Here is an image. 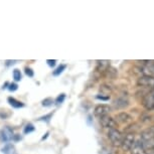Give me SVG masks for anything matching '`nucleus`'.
<instances>
[{
    "label": "nucleus",
    "mask_w": 154,
    "mask_h": 154,
    "mask_svg": "<svg viewBox=\"0 0 154 154\" xmlns=\"http://www.w3.org/2000/svg\"><path fill=\"white\" fill-rule=\"evenodd\" d=\"M100 124L102 125V127L105 128V129L111 130V129H118V123L116 122V120L111 116L107 115L105 117L100 119Z\"/></svg>",
    "instance_id": "obj_6"
},
{
    "label": "nucleus",
    "mask_w": 154,
    "mask_h": 154,
    "mask_svg": "<svg viewBox=\"0 0 154 154\" xmlns=\"http://www.w3.org/2000/svg\"><path fill=\"white\" fill-rule=\"evenodd\" d=\"M100 92H101V94L100 95H105V96H108V97H110L109 94H111V92H112V89L111 88H109L108 86H106V85H103L100 88Z\"/></svg>",
    "instance_id": "obj_16"
},
{
    "label": "nucleus",
    "mask_w": 154,
    "mask_h": 154,
    "mask_svg": "<svg viewBox=\"0 0 154 154\" xmlns=\"http://www.w3.org/2000/svg\"><path fill=\"white\" fill-rule=\"evenodd\" d=\"M34 126L32 124H27L26 126L24 127V129H23V132H24V134H29V133L33 132L34 131Z\"/></svg>",
    "instance_id": "obj_19"
},
{
    "label": "nucleus",
    "mask_w": 154,
    "mask_h": 154,
    "mask_svg": "<svg viewBox=\"0 0 154 154\" xmlns=\"http://www.w3.org/2000/svg\"><path fill=\"white\" fill-rule=\"evenodd\" d=\"M135 135L133 133H127L123 135V141H122L121 147L124 151H130L132 149L133 145L135 144Z\"/></svg>",
    "instance_id": "obj_5"
},
{
    "label": "nucleus",
    "mask_w": 154,
    "mask_h": 154,
    "mask_svg": "<svg viewBox=\"0 0 154 154\" xmlns=\"http://www.w3.org/2000/svg\"><path fill=\"white\" fill-rule=\"evenodd\" d=\"M130 151H131V154H147L141 140H136L135 144L133 145L132 149Z\"/></svg>",
    "instance_id": "obj_11"
},
{
    "label": "nucleus",
    "mask_w": 154,
    "mask_h": 154,
    "mask_svg": "<svg viewBox=\"0 0 154 154\" xmlns=\"http://www.w3.org/2000/svg\"><path fill=\"white\" fill-rule=\"evenodd\" d=\"M138 87H140L141 89H145L149 92L154 91V78L150 77H140L137 81Z\"/></svg>",
    "instance_id": "obj_4"
},
{
    "label": "nucleus",
    "mask_w": 154,
    "mask_h": 154,
    "mask_svg": "<svg viewBox=\"0 0 154 154\" xmlns=\"http://www.w3.org/2000/svg\"><path fill=\"white\" fill-rule=\"evenodd\" d=\"M141 142L144 148H154V127L145 129L141 133Z\"/></svg>",
    "instance_id": "obj_1"
},
{
    "label": "nucleus",
    "mask_w": 154,
    "mask_h": 154,
    "mask_svg": "<svg viewBox=\"0 0 154 154\" xmlns=\"http://www.w3.org/2000/svg\"><path fill=\"white\" fill-rule=\"evenodd\" d=\"M2 153L4 154H15V148L12 144H7L1 149Z\"/></svg>",
    "instance_id": "obj_15"
},
{
    "label": "nucleus",
    "mask_w": 154,
    "mask_h": 154,
    "mask_svg": "<svg viewBox=\"0 0 154 154\" xmlns=\"http://www.w3.org/2000/svg\"><path fill=\"white\" fill-rule=\"evenodd\" d=\"M13 79H14V81H16V82L21 81L22 75H21V72H20L19 69H14L13 71Z\"/></svg>",
    "instance_id": "obj_18"
},
{
    "label": "nucleus",
    "mask_w": 154,
    "mask_h": 154,
    "mask_svg": "<svg viewBox=\"0 0 154 154\" xmlns=\"http://www.w3.org/2000/svg\"><path fill=\"white\" fill-rule=\"evenodd\" d=\"M98 66L97 71L99 72H105L107 69L110 68V62L109 60H97Z\"/></svg>",
    "instance_id": "obj_12"
},
{
    "label": "nucleus",
    "mask_w": 154,
    "mask_h": 154,
    "mask_svg": "<svg viewBox=\"0 0 154 154\" xmlns=\"http://www.w3.org/2000/svg\"><path fill=\"white\" fill-rule=\"evenodd\" d=\"M7 101H8V103H9V105L10 106H12L13 108H15V109H19V108H22L23 106V103H21L20 101H17L16 99H14L12 97H9L7 99Z\"/></svg>",
    "instance_id": "obj_13"
},
{
    "label": "nucleus",
    "mask_w": 154,
    "mask_h": 154,
    "mask_svg": "<svg viewBox=\"0 0 154 154\" xmlns=\"http://www.w3.org/2000/svg\"><path fill=\"white\" fill-rule=\"evenodd\" d=\"M66 65H60V66H57V68L54 71L53 75H60V74H62V72L66 69Z\"/></svg>",
    "instance_id": "obj_17"
},
{
    "label": "nucleus",
    "mask_w": 154,
    "mask_h": 154,
    "mask_svg": "<svg viewBox=\"0 0 154 154\" xmlns=\"http://www.w3.org/2000/svg\"><path fill=\"white\" fill-rule=\"evenodd\" d=\"M17 89H18V86H17L16 84H10V85H9V88H8V90H9L10 92L16 91Z\"/></svg>",
    "instance_id": "obj_23"
},
{
    "label": "nucleus",
    "mask_w": 154,
    "mask_h": 154,
    "mask_svg": "<svg viewBox=\"0 0 154 154\" xmlns=\"http://www.w3.org/2000/svg\"><path fill=\"white\" fill-rule=\"evenodd\" d=\"M128 104H129L128 103V101L125 100V99H123V98H119L114 102V105H115L116 108H124V107L128 106Z\"/></svg>",
    "instance_id": "obj_14"
},
{
    "label": "nucleus",
    "mask_w": 154,
    "mask_h": 154,
    "mask_svg": "<svg viewBox=\"0 0 154 154\" xmlns=\"http://www.w3.org/2000/svg\"><path fill=\"white\" fill-rule=\"evenodd\" d=\"M53 104H54V101H53V99H51V98H46L42 101V106H45V107H49L53 105Z\"/></svg>",
    "instance_id": "obj_20"
},
{
    "label": "nucleus",
    "mask_w": 154,
    "mask_h": 154,
    "mask_svg": "<svg viewBox=\"0 0 154 154\" xmlns=\"http://www.w3.org/2000/svg\"><path fill=\"white\" fill-rule=\"evenodd\" d=\"M116 122L119 124H124V125H129L133 122V118L130 114H128L127 112H121L119 114L116 115Z\"/></svg>",
    "instance_id": "obj_10"
},
{
    "label": "nucleus",
    "mask_w": 154,
    "mask_h": 154,
    "mask_svg": "<svg viewBox=\"0 0 154 154\" xmlns=\"http://www.w3.org/2000/svg\"><path fill=\"white\" fill-rule=\"evenodd\" d=\"M46 63H48V65L49 66H51V68H53V66H56L57 60H46Z\"/></svg>",
    "instance_id": "obj_25"
},
{
    "label": "nucleus",
    "mask_w": 154,
    "mask_h": 154,
    "mask_svg": "<svg viewBox=\"0 0 154 154\" xmlns=\"http://www.w3.org/2000/svg\"><path fill=\"white\" fill-rule=\"evenodd\" d=\"M65 99H66V95L65 94H60L59 97L56 99V104L60 105V104H62L63 102L65 101Z\"/></svg>",
    "instance_id": "obj_21"
},
{
    "label": "nucleus",
    "mask_w": 154,
    "mask_h": 154,
    "mask_svg": "<svg viewBox=\"0 0 154 154\" xmlns=\"http://www.w3.org/2000/svg\"><path fill=\"white\" fill-rule=\"evenodd\" d=\"M13 130L10 127H4L0 130V140L2 142H9L11 140H13Z\"/></svg>",
    "instance_id": "obj_9"
},
{
    "label": "nucleus",
    "mask_w": 154,
    "mask_h": 154,
    "mask_svg": "<svg viewBox=\"0 0 154 154\" xmlns=\"http://www.w3.org/2000/svg\"><path fill=\"white\" fill-rule=\"evenodd\" d=\"M142 106L148 111H152L154 110V91L149 92L147 95H145L141 101Z\"/></svg>",
    "instance_id": "obj_7"
},
{
    "label": "nucleus",
    "mask_w": 154,
    "mask_h": 154,
    "mask_svg": "<svg viewBox=\"0 0 154 154\" xmlns=\"http://www.w3.org/2000/svg\"><path fill=\"white\" fill-rule=\"evenodd\" d=\"M108 138L114 146L121 147L122 141H123V134L118 129L108 130Z\"/></svg>",
    "instance_id": "obj_3"
},
{
    "label": "nucleus",
    "mask_w": 154,
    "mask_h": 154,
    "mask_svg": "<svg viewBox=\"0 0 154 154\" xmlns=\"http://www.w3.org/2000/svg\"><path fill=\"white\" fill-rule=\"evenodd\" d=\"M25 74H26V75H28L29 78H32L33 75H34V72H33V71L31 69L26 68V69H25Z\"/></svg>",
    "instance_id": "obj_22"
},
{
    "label": "nucleus",
    "mask_w": 154,
    "mask_h": 154,
    "mask_svg": "<svg viewBox=\"0 0 154 154\" xmlns=\"http://www.w3.org/2000/svg\"><path fill=\"white\" fill-rule=\"evenodd\" d=\"M138 63H142L139 71L143 75V77L154 78V60H142Z\"/></svg>",
    "instance_id": "obj_2"
},
{
    "label": "nucleus",
    "mask_w": 154,
    "mask_h": 154,
    "mask_svg": "<svg viewBox=\"0 0 154 154\" xmlns=\"http://www.w3.org/2000/svg\"><path fill=\"white\" fill-rule=\"evenodd\" d=\"M110 112H111V107H110L109 105H105V104H101V105L96 106V108L94 110L95 116L99 119L109 115Z\"/></svg>",
    "instance_id": "obj_8"
},
{
    "label": "nucleus",
    "mask_w": 154,
    "mask_h": 154,
    "mask_svg": "<svg viewBox=\"0 0 154 154\" xmlns=\"http://www.w3.org/2000/svg\"><path fill=\"white\" fill-rule=\"evenodd\" d=\"M98 99V100H102V101H108L110 97H108V96H103V95H97V97H96Z\"/></svg>",
    "instance_id": "obj_24"
}]
</instances>
